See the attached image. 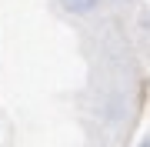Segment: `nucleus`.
Returning a JSON list of instances; mask_svg holds the SVG:
<instances>
[{"mask_svg":"<svg viewBox=\"0 0 150 147\" xmlns=\"http://www.w3.org/2000/svg\"><path fill=\"white\" fill-rule=\"evenodd\" d=\"M120 4H130V0H120Z\"/></svg>","mask_w":150,"mask_h":147,"instance_id":"3","label":"nucleus"},{"mask_svg":"<svg viewBox=\"0 0 150 147\" xmlns=\"http://www.w3.org/2000/svg\"><path fill=\"white\" fill-rule=\"evenodd\" d=\"M137 147H150V137H144V141H140V144H137Z\"/></svg>","mask_w":150,"mask_h":147,"instance_id":"2","label":"nucleus"},{"mask_svg":"<svg viewBox=\"0 0 150 147\" xmlns=\"http://www.w3.org/2000/svg\"><path fill=\"white\" fill-rule=\"evenodd\" d=\"M100 4L103 0H60V7L70 13V17H90L100 10Z\"/></svg>","mask_w":150,"mask_h":147,"instance_id":"1","label":"nucleus"}]
</instances>
